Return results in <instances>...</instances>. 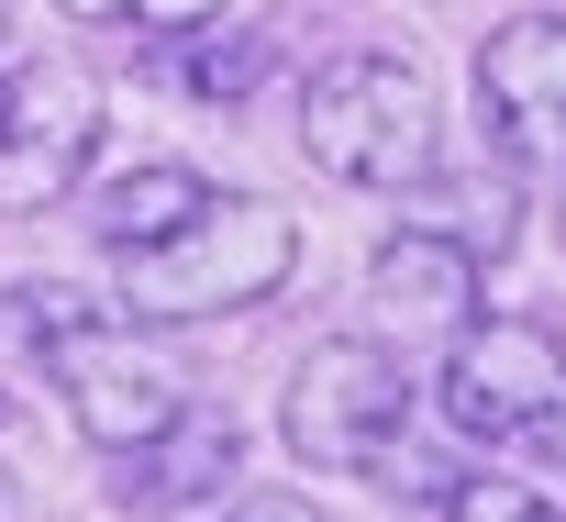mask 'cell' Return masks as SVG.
Here are the masks:
<instances>
[{"mask_svg":"<svg viewBox=\"0 0 566 522\" xmlns=\"http://www.w3.org/2000/svg\"><path fill=\"white\" fill-rule=\"evenodd\" d=\"M301 279V211L266 189H211L178 233L112 255V301L134 323H244Z\"/></svg>","mask_w":566,"mask_h":522,"instance_id":"obj_1","label":"cell"},{"mask_svg":"<svg viewBox=\"0 0 566 522\" xmlns=\"http://www.w3.org/2000/svg\"><path fill=\"white\" fill-rule=\"evenodd\" d=\"M301 156L334 178V189H378V200H411L433 167H444V112H433V79L389 45H345L301 79Z\"/></svg>","mask_w":566,"mask_h":522,"instance_id":"obj_2","label":"cell"},{"mask_svg":"<svg viewBox=\"0 0 566 522\" xmlns=\"http://www.w3.org/2000/svg\"><path fill=\"white\" fill-rule=\"evenodd\" d=\"M433 411H444V434L478 445V456L566 467V334L533 323V312H478L467 334H444Z\"/></svg>","mask_w":566,"mask_h":522,"instance_id":"obj_3","label":"cell"},{"mask_svg":"<svg viewBox=\"0 0 566 522\" xmlns=\"http://www.w3.org/2000/svg\"><path fill=\"white\" fill-rule=\"evenodd\" d=\"M411 345L389 334H323L301 367H290V400H277V434H290L301 467H334V478H389L400 445H411Z\"/></svg>","mask_w":566,"mask_h":522,"instance_id":"obj_4","label":"cell"},{"mask_svg":"<svg viewBox=\"0 0 566 522\" xmlns=\"http://www.w3.org/2000/svg\"><path fill=\"white\" fill-rule=\"evenodd\" d=\"M101 156V79L67 56L12 67V101H0V222H34L56 200H78Z\"/></svg>","mask_w":566,"mask_h":522,"instance_id":"obj_5","label":"cell"},{"mask_svg":"<svg viewBox=\"0 0 566 522\" xmlns=\"http://www.w3.org/2000/svg\"><path fill=\"white\" fill-rule=\"evenodd\" d=\"M467 90H478V134L500 167H522V178L566 167V12H511L478 45Z\"/></svg>","mask_w":566,"mask_h":522,"instance_id":"obj_6","label":"cell"},{"mask_svg":"<svg viewBox=\"0 0 566 522\" xmlns=\"http://www.w3.org/2000/svg\"><path fill=\"white\" fill-rule=\"evenodd\" d=\"M478 279H489V255H467L455 233H433V222H411V211H400V233L367 255V301H378L389 345H411V334H467V323H478Z\"/></svg>","mask_w":566,"mask_h":522,"instance_id":"obj_7","label":"cell"},{"mask_svg":"<svg viewBox=\"0 0 566 522\" xmlns=\"http://www.w3.org/2000/svg\"><path fill=\"white\" fill-rule=\"evenodd\" d=\"M233 467H244V422L211 411V400H189L156 445L112 456V489H123V511H145V522H189V511L233 500Z\"/></svg>","mask_w":566,"mask_h":522,"instance_id":"obj_8","label":"cell"},{"mask_svg":"<svg viewBox=\"0 0 566 522\" xmlns=\"http://www.w3.org/2000/svg\"><path fill=\"white\" fill-rule=\"evenodd\" d=\"M211 200V178L200 167H178V156H134V167H101V178H78V222L123 255V244H156V233H178L189 211Z\"/></svg>","mask_w":566,"mask_h":522,"instance_id":"obj_9","label":"cell"},{"mask_svg":"<svg viewBox=\"0 0 566 522\" xmlns=\"http://www.w3.org/2000/svg\"><path fill=\"white\" fill-rule=\"evenodd\" d=\"M411 222H433V233H455L467 255H489V268H500V255L522 244V167H489V178H422L411 189Z\"/></svg>","mask_w":566,"mask_h":522,"instance_id":"obj_10","label":"cell"},{"mask_svg":"<svg viewBox=\"0 0 566 522\" xmlns=\"http://www.w3.org/2000/svg\"><path fill=\"white\" fill-rule=\"evenodd\" d=\"M266 67H277V45H266L255 23H200V34H178V56H167V79H178L189 101H211V112L255 101Z\"/></svg>","mask_w":566,"mask_h":522,"instance_id":"obj_11","label":"cell"},{"mask_svg":"<svg viewBox=\"0 0 566 522\" xmlns=\"http://www.w3.org/2000/svg\"><path fill=\"white\" fill-rule=\"evenodd\" d=\"M67 23H90V34H200V23H222L233 0H56Z\"/></svg>","mask_w":566,"mask_h":522,"instance_id":"obj_12","label":"cell"},{"mask_svg":"<svg viewBox=\"0 0 566 522\" xmlns=\"http://www.w3.org/2000/svg\"><path fill=\"white\" fill-rule=\"evenodd\" d=\"M433 522H566L544 489H522V478H500V467H478V478H455L444 500H433Z\"/></svg>","mask_w":566,"mask_h":522,"instance_id":"obj_13","label":"cell"},{"mask_svg":"<svg viewBox=\"0 0 566 522\" xmlns=\"http://www.w3.org/2000/svg\"><path fill=\"white\" fill-rule=\"evenodd\" d=\"M189 522H323L301 489H233V500H211V511H189Z\"/></svg>","mask_w":566,"mask_h":522,"instance_id":"obj_14","label":"cell"},{"mask_svg":"<svg viewBox=\"0 0 566 522\" xmlns=\"http://www.w3.org/2000/svg\"><path fill=\"white\" fill-rule=\"evenodd\" d=\"M0 101H12V79H0Z\"/></svg>","mask_w":566,"mask_h":522,"instance_id":"obj_15","label":"cell"},{"mask_svg":"<svg viewBox=\"0 0 566 522\" xmlns=\"http://www.w3.org/2000/svg\"><path fill=\"white\" fill-rule=\"evenodd\" d=\"M0 411H12V400H0Z\"/></svg>","mask_w":566,"mask_h":522,"instance_id":"obj_16","label":"cell"}]
</instances>
